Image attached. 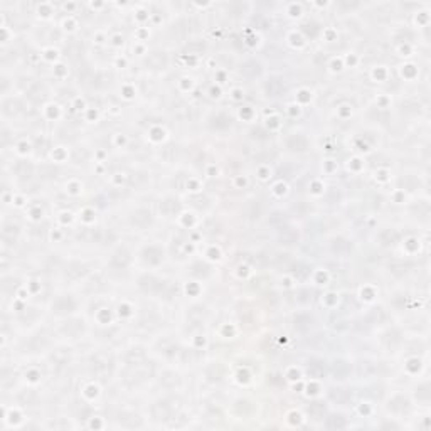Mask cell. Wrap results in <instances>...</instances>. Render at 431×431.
Here are the masks:
<instances>
[{
    "label": "cell",
    "instance_id": "cell-1",
    "mask_svg": "<svg viewBox=\"0 0 431 431\" xmlns=\"http://www.w3.org/2000/svg\"><path fill=\"white\" fill-rule=\"evenodd\" d=\"M152 374H153L152 367L143 366V364L140 362V364H133V366H130L127 369L123 380H125L127 386L133 387V386H140V384L145 382L147 379H150V376Z\"/></svg>",
    "mask_w": 431,
    "mask_h": 431
},
{
    "label": "cell",
    "instance_id": "cell-2",
    "mask_svg": "<svg viewBox=\"0 0 431 431\" xmlns=\"http://www.w3.org/2000/svg\"><path fill=\"white\" fill-rule=\"evenodd\" d=\"M128 219H130V224L133 228L145 229L152 224L153 217H152V214H150V211H147V209H137V211L131 212Z\"/></svg>",
    "mask_w": 431,
    "mask_h": 431
},
{
    "label": "cell",
    "instance_id": "cell-3",
    "mask_svg": "<svg viewBox=\"0 0 431 431\" xmlns=\"http://www.w3.org/2000/svg\"><path fill=\"white\" fill-rule=\"evenodd\" d=\"M286 147L292 152H305L308 149V138L304 133H293L286 140Z\"/></svg>",
    "mask_w": 431,
    "mask_h": 431
},
{
    "label": "cell",
    "instance_id": "cell-4",
    "mask_svg": "<svg viewBox=\"0 0 431 431\" xmlns=\"http://www.w3.org/2000/svg\"><path fill=\"white\" fill-rule=\"evenodd\" d=\"M111 367H113L111 360L106 359L104 355H96L95 359H93V362H91L93 372H95V374H98V376H104V374L110 376L111 374Z\"/></svg>",
    "mask_w": 431,
    "mask_h": 431
},
{
    "label": "cell",
    "instance_id": "cell-5",
    "mask_svg": "<svg viewBox=\"0 0 431 431\" xmlns=\"http://www.w3.org/2000/svg\"><path fill=\"white\" fill-rule=\"evenodd\" d=\"M138 285H140V288L147 293H155L164 286L160 279L155 278L153 275H143V277L138 279Z\"/></svg>",
    "mask_w": 431,
    "mask_h": 431
},
{
    "label": "cell",
    "instance_id": "cell-6",
    "mask_svg": "<svg viewBox=\"0 0 431 431\" xmlns=\"http://www.w3.org/2000/svg\"><path fill=\"white\" fill-rule=\"evenodd\" d=\"M265 89H266L268 96L277 98V96H281L283 93H286V84L283 83L281 77H271V79L266 83Z\"/></svg>",
    "mask_w": 431,
    "mask_h": 431
},
{
    "label": "cell",
    "instance_id": "cell-7",
    "mask_svg": "<svg viewBox=\"0 0 431 431\" xmlns=\"http://www.w3.org/2000/svg\"><path fill=\"white\" fill-rule=\"evenodd\" d=\"M76 308V304L75 300H73L71 297H59L56 302L52 304V310L56 313H59V315H63V313H69L73 312V310Z\"/></svg>",
    "mask_w": 431,
    "mask_h": 431
},
{
    "label": "cell",
    "instance_id": "cell-8",
    "mask_svg": "<svg viewBox=\"0 0 431 431\" xmlns=\"http://www.w3.org/2000/svg\"><path fill=\"white\" fill-rule=\"evenodd\" d=\"M142 258H143V261L157 265V263H160L162 259H164V251H162V248H158V246H147L142 253Z\"/></svg>",
    "mask_w": 431,
    "mask_h": 431
},
{
    "label": "cell",
    "instance_id": "cell-9",
    "mask_svg": "<svg viewBox=\"0 0 431 431\" xmlns=\"http://www.w3.org/2000/svg\"><path fill=\"white\" fill-rule=\"evenodd\" d=\"M88 273V268L83 265V263H77V261H73L69 263L68 266H66L64 270V278H69V279H77L81 277H84V275Z\"/></svg>",
    "mask_w": 431,
    "mask_h": 431
},
{
    "label": "cell",
    "instance_id": "cell-10",
    "mask_svg": "<svg viewBox=\"0 0 431 431\" xmlns=\"http://www.w3.org/2000/svg\"><path fill=\"white\" fill-rule=\"evenodd\" d=\"M172 414V407L169 406V403L160 401V403H155L152 406V416L157 419V421H165V419L170 418Z\"/></svg>",
    "mask_w": 431,
    "mask_h": 431
},
{
    "label": "cell",
    "instance_id": "cell-11",
    "mask_svg": "<svg viewBox=\"0 0 431 431\" xmlns=\"http://www.w3.org/2000/svg\"><path fill=\"white\" fill-rule=\"evenodd\" d=\"M130 265V253L127 250H118L111 258V266L115 270H127Z\"/></svg>",
    "mask_w": 431,
    "mask_h": 431
},
{
    "label": "cell",
    "instance_id": "cell-12",
    "mask_svg": "<svg viewBox=\"0 0 431 431\" xmlns=\"http://www.w3.org/2000/svg\"><path fill=\"white\" fill-rule=\"evenodd\" d=\"M306 413L312 419L315 421H320V419L325 418V413H327V407L322 401H312L308 406H306Z\"/></svg>",
    "mask_w": 431,
    "mask_h": 431
},
{
    "label": "cell",
    "instance_id": "cell-13",
    "mask_svg": "<svg viewBox=\"0 0 431 431\" xmlns=\"http://www.w3.org/2000/svg\"><path fill=\"white\" fill-rule=\"evenodd\" d=\"M329 398L335 405H347L351 401V393L347 389H342V387H332L329 391Z\"/></svg>",
    "mask_w": 431,
    "mask_h": 431
},
{
    "label": "cell",
    "instance_id": "cell-14",
    "mask_svg": "<svg viewBox=\"0 0 431 431\" xmlns=\"http://www.w3.org/2000/svg\"><path fill=\"white\" fill-rule=\"evenodd\" d=\"M261 71H263V68H261V64L258 63V61H248V63H244L243 64V69H241V73L246 77H250V79H253V77H259L261 76Z\"/></svg>",
    "mask_w": 431,
    "mask_h": 431
},
{
    "label": "cell",
    "instance_id": "cell-15",
    "mask_svg": "<svg viewBox=\"0 0 431 431\" xmlns=\"http://www.w3.org/2000/svg\"><path fill=\"white\" fill-rule=\"evenodd\" d=\"M352 243L345 238H335L332 241V251L335 254H349L352 251Z\"/></svg>",
    "mask_w": 431,
    "mask_h": 431
},
{
    "label": "cell",
    "instance_id": "cell-16",
    "mask_svg": "<svg viewBox=\"0 0 431 431\" xmlns=\"http://www.w3.org/2000/svg\"><path fill=\"white\" fill-rule=\"evenodd\" d=\"M325 372H327V369H325V364L322 362V360H312V362H308V366H306V374H308L310 378L320 379L325 376Z\"/></svg>",
    "mask_w": 431,
    "mask_h": 431
},
{
    "label": "cell",
    "instance_id": "cell-17",
    "mask_svg": "<svg viewBox=\"0 0 431 431\" xmlns=\"http://www.w3.org/2000/svg\"><path fill=\"white\" fill-rule=\"evenodd\" d=\"M389 409L393 411V413L403 414V413H405V411L409 409V401H407L405 396L399 394V396H396V398L391 399V403H389Z\"/></svg>",
    "mask_w": 431,
    "mask_h": 431
},
{
    "label": "cell",
    "instance_id": "cell-18",
    "mask_svg": "<svg viewBox=\"0 0 431 431\" xmlns=\"http://www.w3.org/2000/svg\"><path fill=\"white\" fill-rule=\"evenodd\" d=\"M313 327V317L308 315V313H300V315L295 317V329L300 330V332H306Z\"/></svg>",
    "mask_w": 431,
    "mask_h": 431
},
{
    "label": "cell",
    "instance_id": "cell-19",
    "mask_svg": "<svg viewBox=\"0 0 431 431\" xmlns=\"http://www.w3.org/2000/svg\"><path fill=\"white\" fill-rule=\"evenodd\" d=\"M211 127L214 128V130H217V131L228 130V128L231 127V118H229L226 113H217L214 118H212Z\"/></svg>",
    "mask_w": 431,
    "mask_h": 431
},
{
    "label": "cell",
    "instance_id": "cell-20",
    "mask_svg": "<svg viewBox=\"0 0 431 431\" xmlns=\"http://www.w3.org/2000/svg\"><path fill=\"white\" fill-rule=\"evenodd\" d=\"M332 372L333 376H335V379H345L351 374V366H349L345 360H335L332 367Z\"/></svg>",
    "mask_w": 431,
    "mask_h": 431
},
{
    "label": "cell",
    "instance_id": "cell-21",
    "mask_svg": "<svg viewBox=\"0 0 431 431\" xmlns=\"http://www.w3.org/2000/svg\"><path fill=\"white\" fill-rule=\"evenodd\" d=\"M160 211L164 212L165 216L170 217L180 211V204H178V201H176V199H165L164 203L160 204Z\"/></svg>",
    "mask_w": 431,
    "mask_h": 431
},
{
    "label": "cell",
    "instance_id": "cell-22",
    "mask_svg": "<svg viewBox=\"0 0 431 431\" xmlns=\"http://www.w3.org/2000/svg\"><path fill=\"white\" fill-rule=\"evenodd\" d=\"M398 232L394 231V229H384L382 232L379 234V241L382 246H389V244H394L396 241H398Z\"/></svg>",
    "mask_w": 431,
    "mask_h": 431
},
{
    "label": "cell",
    "instance_id": "cell-23",
    "mask_svg": "<svg viewBox=\"0 0 431 431\" xmlns=\"http://www.w3.org/2000/svg\"><path fill=\"white\" fill-rule=\"evenodd\" d=\"M376 372V366L372 362H369V360H360L359 364H357V374L360 376V378H369V376H372Z\"/></svg>",
    "mask_w": 431,
    "mask_h": 431
},
{
    "label": "cell",
    "instance_id": "cell-24",
    "mask_svg": "<svg viewBox=\"0 0 431 431\" xmlns=\"http://www.w3.org/2000/svg\"><path fill=\"white\" fill-rule=\"evenodd\" d=\"M160 384H164L167 387H176L180 384V378H178V374H176V372H165L164 378L160 379Z\"/></svg>",
    "mask_w": 431,
    "mask_h": 431
},
{
    "label": "cell",
    "instance_id": "cell-25",
    "mask_svg": "<svg viewBox=\"0 0 431 431\" xmlns=\"http://www.w3.org/2000/svg\"><path fill=\"white\" fill-rule=\"evenodd\" d=\"M325 425H327V428H344L345 419H344V416L337 414V416H330L325 419Z\"/></svg>",
    "mask_w": 431,
    "mask_h": 431
},
{
    "label": "cell",
    "instance_id": "cell-26",
    "mask_svg": "<svg viewBox=\"0 0 431 431\" xmlns=\"http://www.w3.org/2000/svg\"><path fill=\"white\" fill-rule=\"evenodd\" d=\"M75 329H83V322L73 320V322H66V325H63V332L68 333V335H75V333H73Z\"/></svg>",
    "mask_w": 431,
    "mask_h": 431
}]
</instances>
